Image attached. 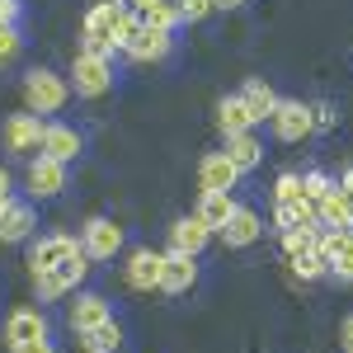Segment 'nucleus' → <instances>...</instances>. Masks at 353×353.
Returning a JSON list of instances; mask_svg holds the SVG:
<instances>
[{
    "label": "nucleus",
    "mask_w": 353,
    "mask_h": 353,
    "mask_svg": "<svg viewBox=\"0 0 353 353\" xmlns=\"http://www.w3.org/2000/svg\"><path fill=\"white\" fill-rule=\"evenodd\" d=\"M330 189H334V179H330V174H321V170H306V174H301V193H306L311 203H316V198H325Z\"/></svg>",
    "instance_id": "2f4dec72"
},
{
    "label": "nucleus",
    "mask_w": 353,
    "mask_h": 353,
    "mask_svg": "<svg viewBox=\"0 0 353 353\" xmlns=\"http://www.w3.org/2000/svg\"><path fill=\"white\" fill-rule=\"evenodd\" d=\"M66 189V165L52 161V156H33L28 161V193L33 198H57Z\"/></svg>",
    "instance_id": "9d476101"
},
{
    "label": "nucleus",
    "mask_w": 353,
    "mask_h": 353,
    "mask_svg": "<svg viewBox=\"0 0 353 353\" xmlns=\"http://www.w3.org/2000/svg\"><path fill=\"white\" fill-rule=\"evenodd\" d=\"M123 5L118 0H99L90 14H85V28H81V52H99V57H113L118 43H113V24H118Z\"/></svg>",
    "instance_id": "7ed1b4c3"
},
{
    "label": "nucleus",
    "mask_w": 353,
    "mask_h": 353,
    "mask_svg": "<svg viewBox=\"0 0 353 353\" xmlns=\"http://www.w3.org/2000/svg\"><path fill=\"white\" fill-rule=\"evenodd\" d=\"M198 179H203V189L231 193V189H236V179H241V170L226 161L221 151H212V156H203V161H198Z\"/></svg>",
    "instance_id": "6ab92c4d"
},
{
    "label": "nucleus",
    "mask_w": 353,
    "mask_h": 353,
    "mask_svg": "<svg viewBox=\"0 0 353 353\" xmlns=\"http://www.w3.org/2000/svg\"><path fill=\"white\" fill-rule=\"evenodd\" d=\"M0 198H10V170L0 165Z\"/></svg>",
    "instance_id": "ea45409f"
},
{
    "label": "nucleus",
    "mask_w": 353,
    "mask_h": 353,
    "mask_svg": "<svg viewBox=\"0 0 353 353\" xmlns=\"http://www.w3.org/2000/svg\"><path fill=\"white\" fill-rule=\"evenodd\" d=\"M10 353H57V349H52V339H28V344H14Z\"/></svg>",
    "instance_id": "c9c22d12"
},
{
    "label": "nucleus",
    "mask_w": 353,
    "mask_h": 353,
    "mask_svg": "<svg viewBox=\"0 0 353 353\" xmlns=\"http://www.w3.org/2000/svg\"><path fill=\"white\" fill-rule=\"evenodd\" d=\"M198 283V254H184V250H165V269H161V292L179 297Z\"/></svg>",
    "instance_id": "6e6552de"
},
{
    "label": "nucleus",
    "mask_w": 353,
    "mask_h": 353,
    "mask_svg": "<svg viewBox=\"0 0 353 353\" xmlns=\"http://www.w3.org/2000/svg\"><path fill=\"white\" fill-rule=\"evenodd\" d=\"M311 128H334V109L330 104H311Z\"/></svg>",
    "instance_id": "f704fd0d"
},
{
    "label": "nucleus",
    "mask_w": 353,
    "mask_h": 353,
    "mask_svg": "<svg viewBox=\"0 0 353 353\" xmlns=\"http://www.w3.org/2000/svg\"><path fill=\"white\" fill-rule=\"evenodd\" d=\"M81 250L90 254V259H113L118 250H123V226L113 217H90L85 221V231H81Z\"/></svg>",
    "instance_id": "39448f33"
},
{
    "label": "nucleus",
    "mask_w": 353,
    "mask_h": 353,
    "mask_svg": "<svg viewBox=\"0 0 353 353\" xmlns=\"http://www.w3.org/2000/svg\"><path fill=\"white\" fill-rule=\"evenodd\" d=\"M81 250V241L76 236H61V231H52V236H38V241L28 245V273H52L66 254H76Z\"/></svg>",
    "instance_id": "0eeeda50"
},
{
    "label": "nucleus",
    "mask_w": 353,
    "mask_h": 353,
    "mask_svg": "<svg viewBox=\"0 0 353 353\" xmlns=\"http://www.w3.org/2000/svg\"><path fill=\"white\" fill-rule=\"evenodd\" d=\"M339 349L353 353V316H344V325H339Z\"/></svg>",
    "instance_id": "e433bc0d"
},
{
    "label": "nucleus",
    "mask_w": 353,
    "mask_h": 353,
    "mask_svg": "<svg viewBox=\"0 0 353 353\" xmlns=\"http://www.w3.org/2000/svg\"><path fill=\"white\" fill-rule=\"evenodd\" d=\"M221 156H226V161L236 165V170H254V165L264 161V141H259V137L254 132H231L226 137V151H221Z\"/></svg>",
    "instance_id": "aec40b11"
},
{
    "label": "nucleus",
    "mask_w": 353,
    "mask_h": 353,
    "mask_svg": "<svg viewBox=\"0 0 353 353\" xmlns=\"http://www.w3.org/2000/svg\"><path fill=\"white\" fill-rule=\"evenodd\" d=\"M118 5H123V10H132V14H146L156 0H118Z\"/></svg>",
    "instance_id": "58836bf2"
},
{
    "label": "nucleus",
    "mask_w": 353,
    "mask_h": 353,
    "mask_svg": "<svg viewBox=\"0 0 353 353\" xmlns=\"http://www.w3.org/2000/svg\"><path fill=\"white\" fill-rule=\"evenodd\" d=\"M85 353H118V344H123V330H118V321H99V325L81 330V339H76Z\"/></svg>",
    "instance_id": "4be33fe9"
},
{
    "label": "nucleus",
    "mask_w": 353,
    "mask_h": 353,
    "mask_svg": "<svg viewBox=\"0 0 353 353\" xmlns=\"http://www.w3.org/2000/svg\"><path fill=\"white\" fill-rule=\"evenodd\" d=\"M170 48H174V33H165V28H141L137 43L128 48V57H132V61H165Z\"/></svg>",
    "instance_id": "412c9836"
},
{
    "label": "nucleus",
    "mask_w": 353,
    "mask_h": 353,
    "mask_svg": "<svg viewBox=\"0 0 353 353\" xmlns=\"http://www.w3.org/2000/svg\"><path fill=\"white\" fill-rule=\"evenodd\" d=\"M141 28H146V24H141V14H132V10H123V14H118V24H113V43H118V52H128V48H132Z\"/></svg>",
    "instance_id": "c85d7f7f"
},
{
    "label": "nucleus",
    "mask_w": 353,
    "mask_h": 353,
    "mask_svg": "<svg viewBox=\"0 0 353 353\" xmlns=\"http://www.w3.org/2000/svg\"><path fill=\"white\" fill-rule=\"evenodd\" d=\"M5 203H10V198H0V212H5Z\"/></svg>",
    "instance_id": "37998d69"
},
{
    "label": "nucleus",
    "mask_w": 353,
    "mask_h": 353,
    "mask_svg": "<svg viewBox=\"0 0 353 353\" xmlns=\"http://www.w3.org/2000/svg\"><path fill=\"white\" fill-rule=\"evenodd\" d=\"M231 212H236V198H231V193H221V189H203V198H198V217L208 221L212 231H221Z\"/></svg>",
    "instance_id": "b1692460"
},
{
    "label": "nucleus",
    "mask_w": 353,
    "mask_h": 353,
    "mask_svg": "<svg viewBox=\"0 0 353 353\" xmlns=\"http://www.w3.org/2000/svg\"><path fill=\"white\" fill-rule=\"evenodd\" d=\"M297 198H306L301 193V174H278V184H273V203H297Z\"/></svg>",
    "instance_id": "c756f323"
},
{
    "label": "nucleus",
    "mask_w": 353,
    "mask_h": 353,
    "mask_svg": "<svg viewBox=\"0 0 353 353\" xmlns=\"http://www.w3.org/2000/svg\"><path fill=\"white\" fill-rule=\"evenodd\" d=\"M241 99H245V109L254 113V123H269L273 109H278V94H273V90H269L264 81H245Z\"/></svg>",
    "instance_id": "a878e982"
},
{
    "label": "nucleus",
    "mask_w": 353,
    "mask_h": 353,
    "mask_svg": "<svg viewBox=\"0 0 353 353\" xmlns=\"http://www.w3.org/2000/svg\"><path fill=\"white\" fill-rule=\"evenodd\" d=\"M81 151H85V137L76 132L71 123H48V128H43V151H38V156H52V161L71 165Z\"/></svg>",
    "instance_id": "1a4fd4ad"
},
{
    "label": "nucleus",
    "mask_w": 353,
    "mask_h": 353,
    "mask_svg": "<svg viewBox=\"0 0 353 353\" xmlns=\"http://www.w3.org/2000/svg\"><path fill=\"white\" fill-rule=\"evenodd\" d=\"M33 226H38L33 208L19 203V198H10L5 212H0V241L5 245H24V241H33Z\"/></svg>",
    "instance_id": "4468645a"
},
{
    "label": "nucleus",
    "mask_w": 353,
    "mask_h": 353,
    "mask_svg": "<svg viewBox=\"0 0 353 353\" xmlns=\"http://www.w3.org/2000/svg\"><path fill=\"white\" fill-rule=\"evenodd\" d=\"M217 123H221V132H226V137H231V132H254V128H259L254 113L245 109L241 94H226V99L217 104Z\"/></svg>",
    "instance_id": "5701e85b"
},
{
    "label": "nucleus",
    "mask_w": 353,
    "mask_h": 353,
    "mask_svg": "<svg viewBox=\"0 0 353 353\" xmlns=\"http://www.w3.org/2000/svg\"><path fill=\"white\" fill-rule=\"evenodd\" d=\"M109 297H99V292H81V297L71 301V311H66V321H71V330L81 334V330L99 325V321H109Z\"/></svg>",
    "instance_id": "a211bd4d"
},
{
    "label": "nucleus",
    "mask_w": 353,
    "mask_h": 353,
    "mask_svg": "<svg viewBox=\"0 0 353 353\" xmlns=\"http://www.w3.org/2000/svg\"><path fill=\"white\" fill-rule=\"evenodd\" d=\"M90 264H94V259H90L85 250H76V254H66V259H61V264L52 269L57 288H61V292H71V288H81L85 278H90Z\"/></svg>",
    "instance_id": "393cba45"
},
{
    "label": "nucleus",
    "mask_w": 353,
    "mask_h": 353,
    "mask_svg": "<svg viewBox=\"0 0 353 353\" xmlns=\"http://www.w3.org/2000/svg\"><path fill=\"white\" fill-rule=\"evenodd\" d=\"M71 99V85L61 81L57 71H28L24 76V109L28 113H61Z\"/></svg>",
    "instance_id": "f257e3e1"
},
{
    "label": "nucleus",
    "mask_w": 353,
    "mask_h": 353,
    "mask_svg": "<svg viewBox=\"0 0 353 353\" xmlns=\"http://www.w3.org/2000/svg\"><path fill=\"white\" fill-rule=\"evenodd\" d=\"M217 236L226 241V250H245V245H254L264 236V221H259L254 208H241V203H236V212L226 217V226H221Z\"/></svg>",
    "instance_id": "9b49d317"
},
{
    "label": "nucleus",
    "mask_w": 353,
    "mask_h": 353,
    "mask_svg": "<svg viewBox=\"0 0 353 353\" xmlns=\"http://www.w3.org/2000/svg\"><path fill=\"white\" fill-rule=\"evenodd\" d=\"M273 221H278L283 231H321V217H316V203H311V198L273 203Z\"/></svg>",
    "instance_id": "dca6fc26"
},
{
    "label": "nucleus",
    "mask_w": 353,
    "mask_h": 353,
    "mask_svg": "<svg viewBox=\"0 0 353 353\" xmlns=\"http://www.w3.org/2000/svg\"><path fill=\"white\" fill-rule=\"evenodd\" d=\"M43 118L38 113H10L5 118V151H14V156H24V161H33L38 151H43Z\"/></svg>",
    "instance_id": "20e7f679"
},
{
    "label": "nucleus",
    "mask_w": 353,
    "mask_h": 353,
    "mask_svg": "<svg viewBox=\"0 0 353 353\" xmlns=\"http://www.w3.org/2000/svg\"><path fill=\"white\" fill-rule=\"evenodd\" d=\"M19 19V0H0V24H14Z\"/></svg>",
    "instance_id": "4c0bfd02"
},
{
    "label": "nucleus",
    "mask_w": 353,
    "mask_h": 353,
    "mask_svg": "<svg viewBox=\"0 0 353 353\" xmlns=\"http://www.w3.org/2000/svg\"><path fill=\"white\" fill-rule=\"evenodd\" d=\"M28 339H48V316L38 311V306H19V311H10V321H5V344L14 349V344H28Z\"/></svg>",
    "instance_id": "ddd939ff"
},
{
    "label": "nucleus",
    "mask_w": 353,
    "mask_h": 353,
    "mask_svg": "<svg viewBox=\"0 0 353 353\" xmlns=\"http://www.w3.org/2000/svg\"><path fill=\"white\" fill-rule=\"evenodd\" d=\"M174 10H179V19H184V24H203L217 5H212V0H174Z\"/></svg>",
    "instance_id": "7c9ffc66"
},
{
    "label": "nucleus",
    "mask_w": 353,
    "mask_h": 353,
    "mask_svg": "<svg viewBox=\"0 0 353 353\" xmlns=\"http://www.w3.org/2000/svg\"><path fill=\"white\" fill-rule=\"evenodd\" d=\"M212 236H217V231H212L208 221L193 212V217H179L174 226H170V250H184V254H203Z\"/></svg>",
    "instance_id": "2eb2a0df"
},
{
    "label": "nucleus",
    "mask_w": 353,
    "mask_h": 353,
    "mask_svg": "<svg viewBox=\"0 0 353 353\" xmlns=\"http://www.w3.org/2000/svg\"><path fill=\"white\" fill-rule=\"evenodd\" d=\"M316 245V231H283V254L292 259V254H301V250H311Z\"/></svg>",
    "instance_id": "72a5a7b5"
},
{
    "label": "nucleus",
    "mask_w": 353,
    "mask_h": 353,
    "mask_svg": "<svg viewBox=\"0 0 353 353\" xmlns=\"http://www.w3.org/2000/svg\"><path fill=\"white\" fill-rule=\"evenodd\" d=\"M212 5H217V10H241L245 0H212Z\"/></svg>",
    "instance_id": "79ce46f5"
},
{
    "label": "nucleus",
    "mask_w": 353,
    "mask_h": 353,
    "mask_svg": "<svg viewBox=\"0 0 353 353\" xmlns=\"http://www.w3.org/2000/svg\"><path fill=\"white\" fill-rule=\"evenodd\" d=\"M71 90L81 99H99L113 90V57H99V52H76L71 61Z\"/></svg>",
    "instance_id": "f03ea898"
},
{
    "label": "nucleus",
    "mask_w": 353,
    "mask_h": 353,
    "mask_svg": "<svg viewBox=\"0 0 353 353\" xmlns=\"http://www.w3.org/2000/svg\"><path fill=\"white\" fill-rule=\"evenodd\" d=\"M161 269H165V250H132V259H128V288L156 292L161 288Z\"/></svg>",
    "instance_id": "f8f14e48"
},
{
    "label": "nucleus",
    "mask_w": 353,
    "mask_h": 353,
    "mask_svg": "<svg viewBox=\"0 0 353 353\" xmlns=\"http://www.w3.org/2000/svg\"><path fill=\"white\" fill-rule=\"evenodd\" d=\"M288 264H292V273H297V278H306V283H316V278H330V259L321 254V250H316V245H311V250H301V254H292Z\"/></svg>",
    "instance_id": "bb28decb"
},
{
    "label": "nucleus",
    "mask_w": 353,
    "mask_h": 353,
    "mask_svg": "<svg viewBox=\"0 0 353 353\" xmlns=\"http://www.w3.org/2000/svg\"><path fill=\"white\" fill-rule=\"evenodd\" d=\"M141 24H146V28H165V33H174V28L184 24V19H179L174 0H156V5H151V10L141 14Z\"/></svg>",
    "instance_id": "cd10ccee"
},
{
    "label": "nucleus",
    "mask_w": 353,
    "mask_h": 353,
    "mask_svg": "<svg viewBox=\"0 0 353 353\" xmlns=\"http://www.w3.org/2000/svg\"><path fill=\"white\" fill-rule=\"evenodd\" d=\"M339 189H344V193H353V170H344V174H339Z\"/></svg>",
    "instance_id": "a19ab883"
},
{
    "label": "nucleus",
    "mask_w": 353,
    "mask_h": 353,
    "mask_svg": "<svg viewBox=\"0 0 353 353\" xmlns=\"http://www.w3.org/2000/svg\"><path fill=\"white\" fill-rule=\"evenodd\" d=\"M269 123H273V137L278 141H306V137L316 132L311 128V104H301V99H278Z\"/></svg>",
    "instance_id": "423d86ee"
},
{
    "label": "nucleus",
    "mask_w": 353,
    "mask_h": 353,
    "mask_svg": "<svg viewBox=\"0 0 353 353\" xmlns=\"http://www.w3.org/2000/svg\"><path fill=\"white\" fill-rule=\"evenodd\" d=\"M19 43H24V38H19V28H14V24H0V66H10V61L19 57Z\"/></svg>",
    "instance_id": "473e14b6"
},
{
    "label": "nucleus",
    "mask_w": 353,
    "mask_h": 353,
    "mask_svg": "<svg viewBox=\"0 0 353 353\" xmlns=\"http://www.w3.org/2000/svg\"><path fill=\"white\" fill-rule=\"evenodd\" d=\"M316 217H321V231H344V226H353L349 193L339 189V179H334V189H330L325 198H316Z\"/></svg>",
    "instance_id": "f3484780"
}]
</instances>
